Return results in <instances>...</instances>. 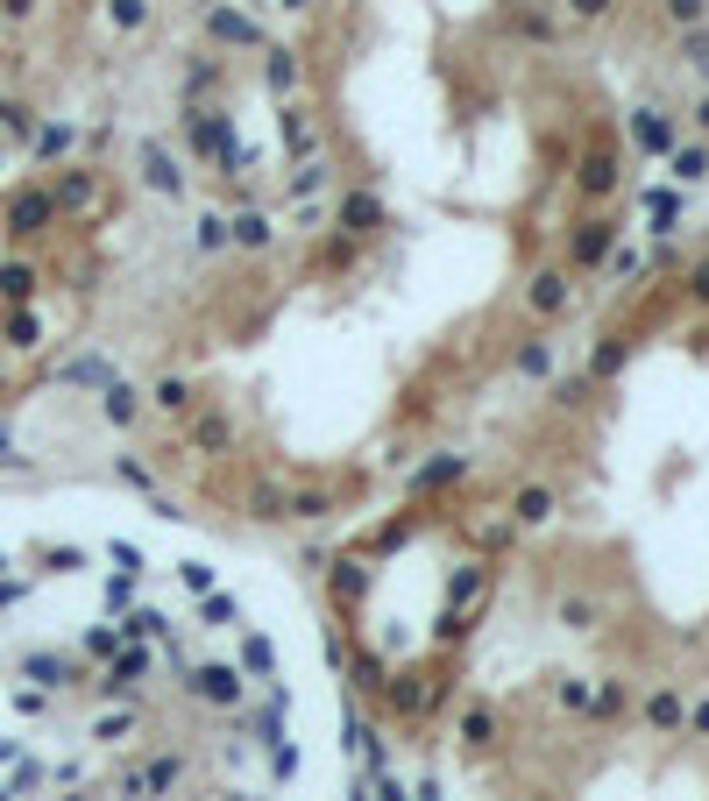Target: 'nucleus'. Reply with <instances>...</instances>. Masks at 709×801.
Segmentation results:
<instances>
[{
	"mask_svg": "<svg viewBox=\"0 0 709 801\" xmlns=\"http://www.w3.org/2000/svg\"><path fill=\"white\" fill-rule=\"evenodd\" d=\"M525 305H532L539 319L568 312V277H561V270H539V277H532V291H525Z\"/></svg>",
	"mask_w": 709,
	"mask_h": 801,
	"instance_id": "obj_1",
	"label": "nucleus"
},
{
	"mask_svg": "<svg viewBox=\"0 0 709 801\" xmlns=\"http://www.w3.org/2000/svg\"><path fill=\"white\" fill-rule=\"evenodd\" d=\"M192 695H206V702H242V674H234V667H199V674H192Z\"/></svg>",
	"mask_w": 709,
	"mask_h": 801,
	"instance_id": "obj_2",
	"label": "nucleus"
},
{
	"mask_svg": "<svg viewBox=\"0 0 709 801\" xmlns=\"http://www.w3.org/2000/svg\"><path fill=\"white\" fill-rule=\"evenodd\" d=\"M341 227H348V234H376V227H383L376 192H348V199H341Z\"/></svg>",
	"mask_w": 709,
	"mask_h": 801,
	"instance_id": "obj_3",
	"label": "nucleus"
},
{
	"mask_svg": "<svg viewBox=\"0 0 709 801\" xmlns=\"http://www.w3.org/2000/svg\"><path fill=\"white\" fill-rule=\"evenodd\" d=\"M610 242H617V220H582V234H575V263H603Z\"/></svg>",
	"mask_w": 709,
	"mask_h": 801,
	"instance_id": "obj_4",
	"label": "nucleus"
},
{
	"mask_svg": "<svg viewBox=\"0 0 709 801\" xmlns=\"http://www.w3.org/2000/svg\"><path fill=\"white\" fill-rule=\"evenodd\" d=\"M582 192H589V199L617 192V156H610V149H589V156H582Z\"/></svg>",
	"mask_w": 709,
	"mask_h": 801,
	"instance_id": "obj_5",
	"label": "nucleus"
},
{
	"mask_svg": "<svg viewBox=\"0 0 709 801\" xmlns=\"http://www.w3.org/2000/svg\"><path fill=\"white\" fill-rule=\"evenodd\" d=\"M142 178H149V192H178V185H185V171H178V164H171V156L156 149V142L142 149Z\"/></svg>",
	"mask_w": 709,
	"mask_h": 801,
	"instance_id": "obj_6",
	"label": "nucleus"
},
{
	"mask_svg": "<svg viewBox=\"0 0 709 801\" xmlns=\"http://www.w3.org/2000/svg\"><path fill=\"white\" fill-rule=\"evenodd\" d=\"M667 164H674V178H681V185H695V178H709V149L674 142V149H667Z\"/></svg>",
	"mask_w": 709,
	"mask_h": 801,
	"instance_id": "obj_7",
	"label": "nucleus"
},
{
	"mask_svg": "<svg viewBox=\"0 0 709 801\" xmlns=\"http://www.w3.org/2000/svg\"><path fill=\"white\" fill-rule=\"evenodd\" d=\"M546 518H554V497L546 490H518L511 497V525H546Z\"/></svg>",
	"mask_w": 709,
	"mask_h": 801,
	"instance_id": "obj_8",
	"label": "nucleus"
},
{
	"mask_svg": "<svg viewBox=\"0 0 709 801\" xmlns=\"http://www.w3.org/2000/svg\"><path fill=\"white\" fill-rule=\"evenodd\" d=\"M213 36H220V43H256V22L234 15V8H213Z\"/></svg>",
	"mask_w": 709,
	"mask_h": 801,
	"instance_id": "obj_9",
	"label": "nucleus"
},
{
	"mask_svg": "<svg viewBox=\"0 0 709 801\" xmlns=\"http://www.w3.org/2000/svg\"><path fill=\"white\" fill-rule=\"evenodd\" d=\"M50 213H57V206H50L43 192H29V199H15V234H36V227H43Z\"/></svg>",
	"mask_w": 709,
	"mask_h": 801,
	"instance_id": "obj_10",
	"label": "nucleus"
},
{
	"mask_svg": "<svg viewBox=\"0 0 709 801\" xmlns=\"http://www.w3.org/2000/svg\"><path fill=\"white\" fill-rule=\"evenodd\" d=\"M100 412H107V419H114V426H128V419H135V390H128V383H121V376H114V383H107V397H100Z\"/></svg>",
	"mask_w": 709,
	"mask_h": 801,
	"instance_id": "obj_11",
	"label": "nucleus"
},
{
	"mask_svg": "<svg viewBox=\"0 0 709 801\" xmlns=\"http://www.w3.org/2000/svg\"><path fill=\"white\" fill-rule=\"evenodd\" d=\"M277 135L291 142V156H298V164H305V156H312V149H320V142H312V128H305L298 114H277Z\"/></svg>",
	"mask_w": 709,
	"mask_h": 801,
	"instance_id": "obj_12",
	"label": "nucleus"
},
{
	"mask_svg": "<svg viewBox=\"0 0 709 801\" xmlns=\"http://www.w3.org/2000/svg\"><path fill=\"white\" fill-rule=\"evenodd\" d=\"M454 475H461V454H440V461L419 468V483H412V490H440V483H454Z\"/></svg>",
	"mask_w": 709,
	"mask_h": 801,
	"instance_id": "obj_13",
	"label": "nucleus"
},
{
	"mask_svg": "<svg viewBox=\"0 0 709 801\" xmlns=\"http://www.w3.org/2000/svg\"><path fill=\"white\" fill-rule=\"evenodd\" d=\"M483 596V568H461L454 582H447V610H461V603H476Z\"/></svg>",
	"mask_w": 709,
	"mask_h": 801,
	"instance_id": "obj_14",
	"label": "nucleus"
},
{
	"mask_svg": "<svg viewBox=\"0 0 709 801\" xmlns=\"http://www.w3.org/2000/svg\"><path fill=\"white\" fill-rule=\"evenodd\" d=\"M646 716H653V724H660V731H674V724H681V716H688V709H681V695H674V688H660V695L646 702Z\"/></svg>",
	"mask_w": 709,
	"mask_h": 801,
	"instance_id": "obj_15",
	"label": "nucleus"
},
{
	"mask_svg": "<svg viewBox=\"0 0 709 801\" xmlns=\"http://www.w3.org/2000/svg\"><path fill=\"white\" fill-rule=\"evenodd\" d=\"M227 234H234L242 249H263V242H270V220H263V213H242V220H234Z\"/></svg>",
	"mask_w": 709,
	"mask_h": 801,
	"instance_id": "obj_16",
	"label": "nucleus"
},
{
	"mask_svg": "<svg viewBox=\"0 0 709 801\" xmlns=\"http://www.w3.org/2000/svg\"><path fill=\"white\" fill-rule=\"evenodd\" d=\"M149 397H156L164 412H185V405H192V383H185V376H164V383H156Z\"/></svg>",
	"mask_w": 709,
	"mask_h": 801,
	"instance_id": "obj_17",
	"label": "nucleus"
},
{
	"mask_svg": "<svg viewBox=\"0 0 709 801\" xmlns=\"http://www.w3.org/2000/svg\"><path fill=\"white\" fill-rule=\"evenodd\" d=\"M639 142L646 149H674V121L667 114H639Z\"/></svg>",
	"mask_w": 709,
	"mask_h": 801,
	"instance_id": "obj_18",
	"label": "nucleus"
},
{
	"mask_svg": "<svg viewBox=\"0 0 709 801\" xmlns=\"http://www.w3.org/2000/svg\"><path fill=\"white\" fill-rule=\"evenodd\" d=\"M263 78H270V93H291V86H298V57H291V50H277Z\"/></svg>",
	"mask_w": 709,
	"mask_h": 801,
	"instance_id": "obj_19",
	"label": "nucleus"
},
{
	"mask_svg": "<svg viewBox=\"0 0 709 801\" xmlns=\"http://www.w3.org/2000/svg\"><path fill=\"white\" fill-rule=\"evenodd\" d=\"M461 738H468V745H490V738H497V716H490V709H468V716H461Z\"/></svg>",
	"mask_w": 709,
	"mask_h": 801,
	"instance_id": "obj_20",
	"label": "nucleus"
},
{
	"mask_svg": "<svg viewBox=\"0 0 709 801\" xmlns=\"http://www.w3.org/2000/svg\"><path fill=\"white\" fill-rule=\"evenodd\" d=\"M320 178H327V171H320V164L305 156V164L291 171V185H284V192H291V199H312V192H320Z\"/></svg>",
	"mask_w": 709,
	"mask_h": 801,
	"instance_id": "obj_21",
	"label": "nucleus"
},
{
	"mask_svg": "<svg viewBox=\"0 0 709 801\" xmlns=\"http://www.w3.org/2000/svg\"><path fill=\"white\" fill-rule=\"evenodd\" d=\"M128 631H135V638H171V617H164V610H135Z\"/></svg>",
	"mask_w": 709,
	"mask_h": 801,
	"instance_id": "obj_22",
	"label": "nucleus"
},
{
	"mask_svg": "<svg viewBox=\"0 0 709 801\" xmlns=\"http://www.w3.org/2000/svg\"><path fill=\"white\" fill-rule=\"evenodd\" d=\"M86 199H93V178H64V192L50 206H86Z\"/></svg>",
	"mask_w": 709,
	"mask_h": 801,
	"instance_id": "obj_23",
	"label": "nucleus"
},
{
	"mask_svg": "<svg viewBox=\"0 0 709 801\" xmlns=\"http://www.w3.org/2000/svg\"><path fill=\"white\" fill-rule=\"evenodd\" d=\"M383 688H390V702H398V709H419V702H426L419 681H383Z\"/></svg>",
	"mask_w": 709,
	"mask_h": 801,
	"instance_id": "obj_24",
	"label": "nucleus"
},
{
	"mask_svg": "<svg viewBox=\"0 0 709 801\" xmlns=\"http://www.w3.org/2000/svg\"><path fill=\"white\" fill-rule=\"evenodd\" d=\"M29 284H36V277H29L22 263H8V270H0V291H8V298H29Z\"/></svg>",
	"mask_w": 709,
	"mask_h": 801,
	"instance_id": "obj_25",
	"label": "nucleus"
},
{
	"mask_svg": "<svg viewBox=\"0 0 709 801\" xmlns=\"http://www.w3.org/2000/svg\"><path fill=\"white\" fill-rule=\"evenodd\" d=\"M646 213H653V227H674V213H681V206H674V192H653V199H646Z\"/></svg>",
	"mask_w": 709,
	"mask_h": 801,
	"instance_id": "obj_26",
	"label": "nucleus"
},
{
	"mask_svg": "<svg viewBox=\"0 0 709 801\" xmlns=\"http://www.w3.org/2000/svg\"><path fill=\"white\" fill-rule=\"evenodd\" d=\"M518 369H525V376H546V341H525V348H518Z\"/></svg>",
	"mask_w": 709,
	"mask_h": 801,
	"instance_id": "obj_27",
	"label": "nucleus"
},
{
	"mask_svg": "<svg viewBox=\"0 0 709 801\" xmlns=\"http://www.w3.org/2000/svg\"><path fill=\"white\" fill-rule=\"evenodd\" d=\"M192 440H199V447H227V419H220V412H213V419H199V433H192Z\"/></svg>",
	"mask_w": 709,
	"mask_h": 801,
	"instance_id": "obj_28",
	"label": "nucleus"
},
{
	"mask_svg": "<svg viewBox=\"0 0 709 801\" xmlns=\"http://www.w3.org/2000/svg\"><path fill=\"white\" fill-rule=\"evenodd\" d=\"M142 15H149V0H114V22L121 29H142Z\"/></svg>",
	"mask_w": 709,
	"mask_h": 801,
	"instance_id": "obj_29",
	"label": "nucleus"
},
{
	"mask_svg": "<svg viewBox=\"0 0 709 801\" xmlns=\"http://www.w3.org/2000/svg\"><path fill=\"white\" fill-rule=\"evenodd\" d=\"M334 596H362V568H348V560H341V568H334Z\"/></svg>",
	"mask_w": 709,
	"mask_h": 801,
	"instance_id": "obj_30",
	"label": "nucleus"
},
{
	"mask_svg": "<svg viewBox=\"0 0 709 801\" xmlns=\"http://www.w3.org/2000/svg\"><path fill=\"white\" fill-rule=\"evenodd\" d=\"M242 610H234V596H206V624H234Z\"/></svg>",
	"mask_w": 709,
	"mask_h": 801,
	"instance_id": "obj_31",
	"label": "nucleus"
},
{
	"mask_svg": "<svg viewBox=\"0 0 709 801\" xmlns=\"http://www.w3.org/2000/svg\"><path fill=\"white\" fill-rule=\"evenodd\" d=\"M617 8V0H568V15H582V22H603Z\"/></svg>",
	"mask_w": 709,
	"mask_h": 801,
	"instance_id": "obj_32",
	"label": "nucleus"
},
{
	"mask_svg": "<svg viewBox=\"0 0 709 801\" xmlns=\"http://www.w3.org/2000/svg\"><path fill=\"white\" fill-rule=\"evenodd\" d=\"M667 15H674L681 29H695V22H702V0H667Z\"/></svg>",
	"mask_w": 709,
	"mask_h": 801,
	"instance_id": "obj_33",
	"label": "nucleus"
},
{
	"mask_svg": "<svg viewBox=\"0 0 709 801\" xmlns=\"http://www.w3.org/2000/svg\"><path fill=\"white\" fill-rule=\"evenodd\" d=\"M220 242H227V220L206 213V220H199V249H220Z\"/></svg>",
	"mask_w": 709,
	"mask_h": 801,
	"instance_id": "obj_34",
	"label": "nucleus"
},
{
	"mask_svg": "<svg viewBox=\"0 0 709 801\" xmlns=\"http://www.w3.org/2000/svg\"><path fill=\"white\" fill-rule=\"evenodd\" d=\"M171 780H178V759H156V766L142 773V787H171Z\"/></svg>",
	"mask_w": 709,
	"mask_h": 801,
	"instance_id": "obj_35",
	"label": "nucleus"
},
{
	"mask_svg": "<svg viewBox=\"0 0 709 801\" xmlns=\"http://www.w3.org/2000/svg\"><path fill=\"white\" fill-rule=\"evenodd\" d=\"M610 277H617V284H624V277H639V256H632V249H617V256H610Z\"/></svg>",
	"mask_w": 709,
	"mask_h": 801,
	"instance_id": "obj_36",
	"label": "nucleus"
},
{
	"mask_svg": "<svg viewBox=\"0 0 709 801\" xmlns=\"http://www.w3.org/2000/svg\"><path fill=\"white\" fill-rule=\"evenodd\" d=\"M8 334H15V348H36V319L22 312V319H8Z\"/></svg>",
	"mask_w": 709,
	"mask_h": 801,
	"instance_id": "obj_37",
	"label": "nucleus"
},
{
	"mask_svg": "<svg viewBox=\"0 0 709 801\" xmlns=\"http://www.w3.org/2000/svg\"><path fill=\"white\" fill-rule=\"evenodd\" d=\"M688 64H695V71H709V36H688Z\"/></svg>",
	"mask_w": 709,
	"mask_h": 801,
	"instance_id": "obj_38",
	"label": "nucleus"
},
{
	"mask_svg": "<svg viewBox=\"0 0 709 801\" xmlns=\"http://www.w3.org/2000/svg\"><path fill=\"white\" fill-rule=\"evenodd\" d=\"M376 794H383V801H405V787H398V780H383V787H376Z\"/></svg>",
	"mask_w": 709,
	"mask_h": 801,
	"instance_id": "obj_39",
	"label": "nucleus"
},
{
	"mask_svg": "<svg viewBox=\"0 0 709 801\" xmlns=\"http://www.w3.org/2000/svg\"><path fill=\"white\" fill-rule=\"evenodd\" d=\"M695 298H709V263H702V270H695Z\"/></svg>",
	"mask_w": 709,
	"mask_h": 801,
	"instance_id": "obj_40",
	"label": "nucleus"
}]
</instances>
